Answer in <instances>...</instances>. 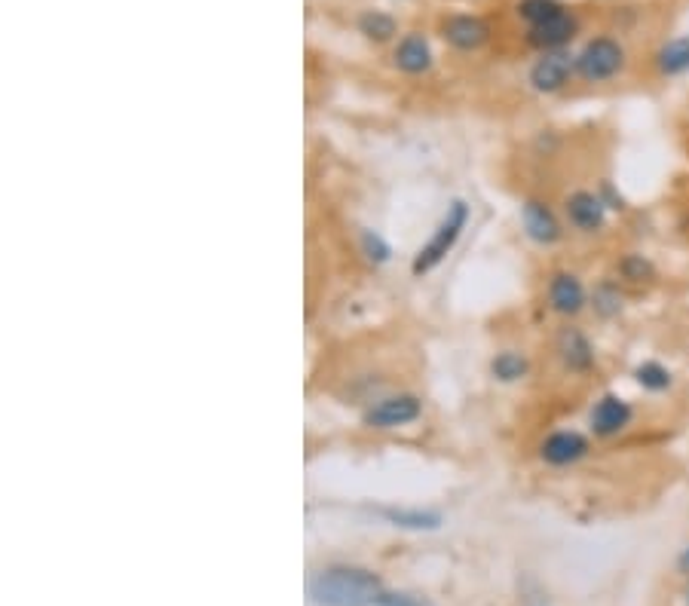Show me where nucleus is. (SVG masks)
Listing matches in <instances>:
<instances>
[{"label":"nucleus","mask_w":689,"mask_h":606,"mask_svg":"<svg viewBox=\"0 0 689 606\" xmlns=\"http://www.w3.org/2000/svg\"><path fill=\"white\" fill-rule=\"evenodd\" d=\"M319 606H377L383 585L374 573L356 567H331L319 573L310 585Z\"/></svg>","instance_id":"f257e3e1"},{"label":"nucleus","mask_w":689,"mask_h":606,"mask_svg":"<svg viewBox=\"0 0 689 606\" xmlns=\"http://www.w3.org/2000/svg\"><path fill=\"white\" fill-rule=\"evenodd\" d=\"M628 65V53L622 40L610 34H598L592 40H585V46L576 53V77L582 83H607L616 80Z\"/></svg>","instance_id":"f03ea898"},{"label":"nucleus","mask_w":689,"mask_h":606,"mask_svg":"<svg viewBox=\"0 0 689 606\" xmlns=\"http://www.w3.org/2000/svg\"><path fill=\"white\" fill-rule=\"evenodd\" d=\"M466 221H469V206H466V202H454V206L448 209V215H445V221L438 224L435 236L417 251V258H414V264H411L414 276H423V273L435 270L441 261H445V258L451 255V248L457 245V239H460Z\"/></svg>","instance_id":"7ed1b4c3"},{"label":"nucleus","mask_w":689,"mask_h":606,"mask_svg":"<svg viewBox=\"0 0 689 606\" xmlns=\"http://www.w3.org/2000/svg\"><path fill=\"white\" fill-rule=\"evenodd\" d=\"M607 212H610V206L604 202V196L595 193V190L579 187V190H573V193L564 199V218H567V224H570L576 233H585V236H598V233H604V227H607Z\"/></svg>","instance_id":"20e7f679"},{"label":"nucleus","mask_w":689,"mask_h":606,"mask_svg":"<svg viewBox=\"0 0 689 606\" xmlns=\"http://www.w3.org/2000/svg\"><path fill=\"white\" fill-rule=\"evenodd\" d=\"M576 77V56L567 49H555V53H543L527 71V83L539 95H555L567 89V83Z\"/></svg>","instance_id":"39448f33"},{"label":"nucleus","mask_w":689,"mask_h":606,"mask_svg":"<svg viewBox=\"0 0 689 606\" xmlns=\"http://www.w3.org/2000/svg\"><path fill=\"white\" fill-rule=\"evenodd\" d=\"M546 300H549V310L561 319H576L585 307H588V288L585 282L570 273V270H558L549 279L546 288Z\"/></svg>","instance_id":"423d86ee"},{"label":"nucleus","mask_w":689,"mask_h":606,"mask_svg":"<svg viewBox=\"0 0 689 606\" xmlns=\"http://www.w3.org/2000/svg\"><path fill=\"white\" fill-rule=\"evenodd\" d=\"M634 420V408L616 392H607L595 401L592 414H588V429H592L595 438H616L622 435Z\"/></svg>","instance_id":"0eeeda50"},{"label":"nucleus","mask_w":689,"mask_h":606,"mask_svg":"<svg viewBox=\"0 0 689 606\" xmlns=\"http://www.w3.org/2000/svg\"><path fill=\"white\" fill-rule=\"evenodd\" d=\"M588 450H592V444H588V438L582 432H576V429H558L543 444H539V457H543L546 466L567 469V466H576L579 460H585Z\"/></svg>","instance_id":"6e6552de"},{"label":"nucleus","mask_w":689,"mask_h":606,"mask_svg":"<svg viewBox=\"0 0 689 606\" xmlns=\"http://www.w3.org/2000/svg\"><path fill=\"white\" fill-rule=\"evenodd\" d=\"M576 34H579V19L567 7L564 13H558V16L546 19V22L530 25L527 28V43L533 49H539V53H555V49H567Z\"/></svg>","instance_id":"1a4fd4ad"},{"label":"nucleus","mask_w":689,"mask_h":606,"mask_svg":"<svg viewBox=\"0 0 689 606\" xmlns=\"http://www.w3.org/2000/svg\"><path fill=\"white\" fill-rule=\"evenodd\" d=\"M521 224H524V233L536 242V245H558L561 236H564V227L558 221V215L546 206V202L539 199H527L521 206Z\"/></svg>","instance_id":"9d476101"},{"label":"nucleus","mask_w":689,"mask_h":606,"mask_svg":"<svg viewBox=\"0 0 689 606\" xmlns=\"http://www.w3.org/2000/svg\"><path fill=\"white\" fill-rule=\"evenodd\" d=\"M420 417V401L414 395H392L377 401L374 408L365 414V426L371 429H396L408 426Z\"/></svg>","instance_id":"9b49d317"},{"label":"nucleus","mask_w":689,"mask_h":606,"mask_svg":"<svg viewBox=\"0 0 689 606\" xmlns=\"http://www.w3.org/2000/svg\"><path fill=\"white\" fill-rule=\"evenodd\" d=\"M558 359L570 374H588L598 362L592 340H588L579 328H570V325L561 328V334H558Z\"/></svg>","instance_id":"f8f14e48"},{"label":"nucleus","mask_w":689,"mask_h":606,"mask_svg":"<svg viewBox=\"0 0 689 606\" xmlns=\"http://www.w3.org/2000/svg\"><path fill=\"white\" fill-rule=\"evenodd\" d=\"M441 34H445V40L457 49H463V53H469V49H478L487 43L490 37V25L478 16H448L445 22H441Z\"/></svg>","instance_id":"ddd939ff"},{"label":"nucleus","mask_w":689,"mask_h":606,"mask_svg":"<svg viewBox=\"0 0 689 606\" xmlns=\"http://www.w3.org/2000/svg\"><path fill=\"white\" fill-rule=\"evenodd\" d=\"M392 62H396L399 71L405 74H426L432 68V49L429 40L423 34H408L399 40L396 53H392Z\"/></svg>","instance_id":"4468645a"},{"label":"nucleus","mask_w":689,"mask_h":606,"mask_svg":"<svg viewBox=\"0 0 689 606\" xmlns=\"http://www.w3.org/2000/svg\"><path fill=\"white\" fill-rule=\"evenodd\" d=\"M653 65H656L659 77H683V74H689V34L665 40L656 49Z\"/></svg>","instance_id":"2eb2a0df"},{"label":"nucleus","mask_w":689,"mask_h":606,"mask_svg":"<svg viewBox=\"0 0 689 606\" xmlns=\"http://www.w3.org/2000/svg\"><path fill=\"white\" fill-rule=\"evenodd\" d=\"M634 383L641 386L644 392H653V395H662L674 386V374L671 368H665L662 362H641L634 368Z\"/></svg>","instance_id":"dca6fc26"},{"label":"nucleus","mask_w":689,"mask_h":606,"mask_svg":"<svg viewBox=\"0 0 689 606\" xmlns=\"http://www.w3.org/2000/svg\"><path fill=\"white\" fill-rule=\"evenodd\" d=\"M588 303H592V310L601 316V319H613L622 313L625 300H622V291L616 282H601L592 294H588Z\"/></svg>","instance_id":"f3484780"},{"label":"nucleus","mask_w":689,"mask_h":606,"mask_svg":"<svg viewBox=\"0 0 689 606\" xmlns=\"http://www.w3.org/2000/svg\"><path fill=\"white\" fill-rule=\"evenodd\" d=\"M383 518L389 524L408 527V530H435L441 524V515L423 512V509H383Z\"/></svg>","instance_id":"a211bd4d"},{"label":"nucleus","mask_w":689,"mask_h":606,"mask_svg":"<svg viewBox=\"0 0 689 606\" xmlns=\"http://www.w3.org/2000/svg\"><path fill=\"white\" fill-rule=\"evenodd\" d=\"M359 31H362L368 40L386 43V40L396 37L399 25H396V19L386 16V13H380V10H365V13L359 16Z\"/></svg>","instance_id":"6ab92c4d"},{"label":"nucleus","mask_w":689,"mask_h":606,"mask_svg":"<svg viewBox=\"0 0 689 606\" xmlns=\"http://www.w3.org/2000/svg\"><path fill=\"white\" fill-rule=\"evenodd\" d=\"M619 276L625 279V282H631V285H644V282H653L656 279V267H653V261L650 258H644V255H637V251H631V255H625L622 261H619Z\"/></svg>","instance_id":"aec40b11"},{"label":"nucleus","mask_w":689,"mask_h":606,"mask_svg":"<svg viewBox=\"0 0 689 606\" xmlns=\"http://www.w3.org/2000/svg\"><path fill=\"white\" fill-rule=\"evenodd\" d=\"M564 10H567L564 0H521V4H518V16L527 22V28L546 22V19L564 13Z\"/></svg>","instance_id":"412c9836"},{"label":"nucleus","mask_w":689,"mask_h":606,"mask_svg":"<svg viewBox=\"0 0 689 606\" xmlns=\"http://www.w3.org/2000/svg\"><path fill=\"white\" fill-rule=\"evenodd\" d=\"M490 371H494V377L503 380V383H518V380L527 377L530 365H527L524 356H518V352H500V356L490 362Z\"/></svg>","instance_id":"4be33fe9"},{"label":"nucleus","mask_w":689,"mask_h":606,"mask_svg":"<svg viewBox=\"0 0 689 606\" xmlns=\"http://www.w3.org/2000/svg\"><path fill=\"white\" fill-rule=\"evenodd\" d=\"M377 606H435V603H429L426 597H417V594H405V591H396V594L383 591Z\"/></svg>","instance_id":"5701e85b"},{"label":"nucleus","mask_w":689,"mask_h":606,"mask_svg":"<svg viewBox=\"0 0 689 606\" xmlns=\"http://www.w3.org/2000/svg\"><path fill=\"white\" fill-rule=\"evenodd\" d=\"M362 245H365V251H368V258H371V261H386V258H389L386 242H383L377 233H371V230L362 236Z\"/></svg>","instance_id":"b1692460"},{"label":"nucleus","mask_w":689,"mask_h":606,"mask_svg":"<svg viewBox=\"0 0 689 606\" xmlns=\"http://www.w3.org/2000/svg\"><path fill=\"white\" fill-rule=\"evenodd\" d=\"M677 570H680L683 576H689V545L680 551V558H677Z\"/></svg>","instance_id":"393cba45"},{"label":"nucleus","mask_w":689,"mask_h":606,"mask_svg":"<svg viewBox=\"0 0 689 606\" xmlns=\"http://www.w3.org/2000/svg\"><path fill=\"white\" fill-rule=\"evenodd\" d=\"M683 603L689 606V585H686V591H683Z\"/></svg>","instance_id":"a878e982"}]
</instances>
